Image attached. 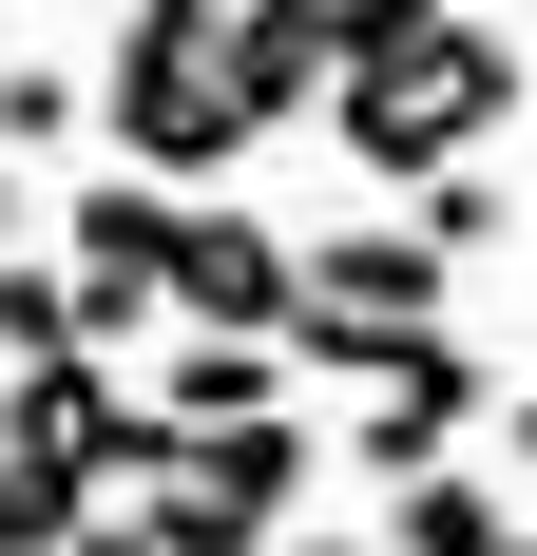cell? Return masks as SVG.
<instances>
[{"instance_id": "obj_14", "label": "cell", "mask_w": 537, "mask_h": 556, "mask_svg": "<svg viewBox=\"0 0 537 556\" xmlns=\"http://www.w3.org/2000/svg\"><path fill=\"white\" fill-rule=\"evenodd\" d=\"M499 422H519V480H537V384H519V403H499Z\"/></svg>"}, {"instance_id": "obj_6", "label": "cell", "mask_w": 537, "mask_h": 556, "mask_svg": "<svg viewBox=\"0 0 537 556\" xmlns=\"http://www.w3.org/2000/svg\"><path fill=\"white\" fill-rule=\"evenodd\" d=\"M288 269H308V327L288 345H403V327H441V250L423 230H288Z\"/></svg>"}, {"instance_id": "obj_8", "label": "cell", "mask_w": 537, "mask_h": 556, "mask_svg": "<svg viewBox=\"0 0 537 556\" xmlns=\"http://www.w3.org/2000/svg\"><path fill=\"white\" fill-rule=\"evenodd\" d=\"M365 556H537V518L499 500V480H461V460H441V480H403V500H384Z\"/></svg>"}, {"instance_id": "obj_10", "label": "cell", "mask_w": 537, "mask_h": 556, "mask_svg": "<svg viewBox=\"0 0 537 556\" xmlns=\"http://www.w3.org/2000/svg\"><path fill=\"white\" fill-rule=\"evenodd\" d=\"M77 115H97V77H58V58H0V173L77 154Z\"/></svg>"}, {"instance_id": "obj_16", "label": "cell", "mask_w": 537, "mask_h": 556, "mask_svg": "<svg viewBox=\"0 0 537 556\" xmlns=\"http://www.w3.org/2000/svg\"><path fill=\"white\" fill-rule=\"evenodd\" d=\"M0 250H20V173H0Z\"/></svg>"}, {"instance_id": "obj_11", "label": "cell", "mask_w": 537, "mask_h": 556, "mask_svg": "<svg viewBox=\"0 0 537 556\" xmlns=\"http://www.w3.org/2000/svg\"><path fill=\"white\" fill-rule=\"evenodd\" d=\"M0 365H77V269L0 250Z\"/></svg>"}, {"instance_id": "obj_15", "label": "cell", "mask_w": 537, "mask_h": 556, "mask_svg": "<svg viewBox=\"0 0 537 556\" xmlns=\"http://www.w3.org/2000/svg\"><path fill=\"white\" fill-rule=\"evenodd\" d=\"M268 556H365V538H326V518H308V538H268Z\"/></svg>"}, {"instance_id": "obj_5", "label": "cell", "mask_w": 537, "mask_h": 556, "mask_svg": "<svg viewBox=\"0 0 537 556\" xmlns=\"http://www.w3.org/2000/svg\"><path fill=\"white\" fill-rule=\"evenodd\" d=\"M0 460L58 480V500H154V480H173V422L115 384V365H0Z\"/></svg>"}, {"instance_id": "obj_4", "label": "cell", "mask_w": 537, "mask_h": 556, "mask_svg": "<svg viewBox=\"0 0 537 556\" xmlns=\"http://www.w3.org/2000/svg\"><path fill=\"white\" fill-rule=\"evenodd\" d=\"M154 327H173V345H268V365H288V327H308L288 230L230 212V192H173V230H154Z\"/></svg>"}, {"instance_id": "obj_2", "label": "cell", "mask_w": 537, "mask_h": 556, "mask_svg": "<svg viewBox=\"0 0 537 556\" xmlns=\"http://www.w3.org/2000/svg\"><path fill=\"white\" fill-rule=\"evenodd\" d=\"M97 135L135 192H212L250 135H230V0H135L97 58Z\"/></svg>"}, {"instance_id": "obj_9", "label": "cell", "mask_w": 537, "mask_h": 556, "mask_svg": "<svg viewBox=\"0 0 537 556\" xmlns=\"http://www.w3.org/2000/svg\"><path fill=\"white\" fill-rule=\"evenodd\" d=\"M268 403H288V365H268V345H173V365H154L173 460H192V442H230V422H268Z\"/></svg>"}, {"instance_id": "obj_1", "label": "cell", "mask_w": 537, "mask_h": 556, "mask_svg": "<svg viewBox=\"0 0 537 556\" xmlns=\"http://www.w3.org/2000/svg\"><path fill=\"white\" fill-rule=\"evenodd\" d=\"M326 20H346L326 135H346V173H365V192H441V173H480L499 115L537 97L519 39H499V20H461V0H326Z\"/></svg>"}, {"instance_id": "obj_12", "label": "cell", "mask_w": 537, "mask_h": 556, "mask_svg": "<svg viewBox=\"0 0 537 556\" xmlns=\"http://www.w3.org/2000/svg\"><path fill=\"white\" fill-rule=\"evenodd\" d=\"M77 518H97V500H58V480L0 460V556H77Z\"/></svg>"}, {"instance_id": "obj_13", "label": "cell", "mask_w": 537, "mask_h": 556, "mask_svg": "<svg viewBox=\"0 0 537 556\" xmlns=\"http://www.w3.org/2000/svg\"><path fill=\"white\" fill-rule=\"evenodd\" d=\"M77 556H154V538H135V500H97V518H77Z\"/></svg>"}, {"instance_id": "obj_7", "label": "cell", "mask_w": 537, "mask_h": 556, "mask_svg": "<svg viewBox=\"0 0 537 556\" xmlns=\"http://www.w3.org/2000/svg\"><path fill=\"white\" fill-rule=\"evenodd\" d=\"M326 77H346V20L326 0H230V135L326 115Z\"/></svg>"}, {"instance_id": "obj_3", "label": "cell", "mask_w": 537, "mask_h": 556, "mask_svg": "<svg viewBox=\"0 0 537 556\" xmlns=\"http://www.w3.org/2000/svg\"><path fill=\"white\" fill-rule=\"evenodd\" d=\"M288 365H326V384H346V480H384V500H403V480H441V460H461V422L499 403L461 327H403V345H288Z\"/></svg>"}]
</instances>
